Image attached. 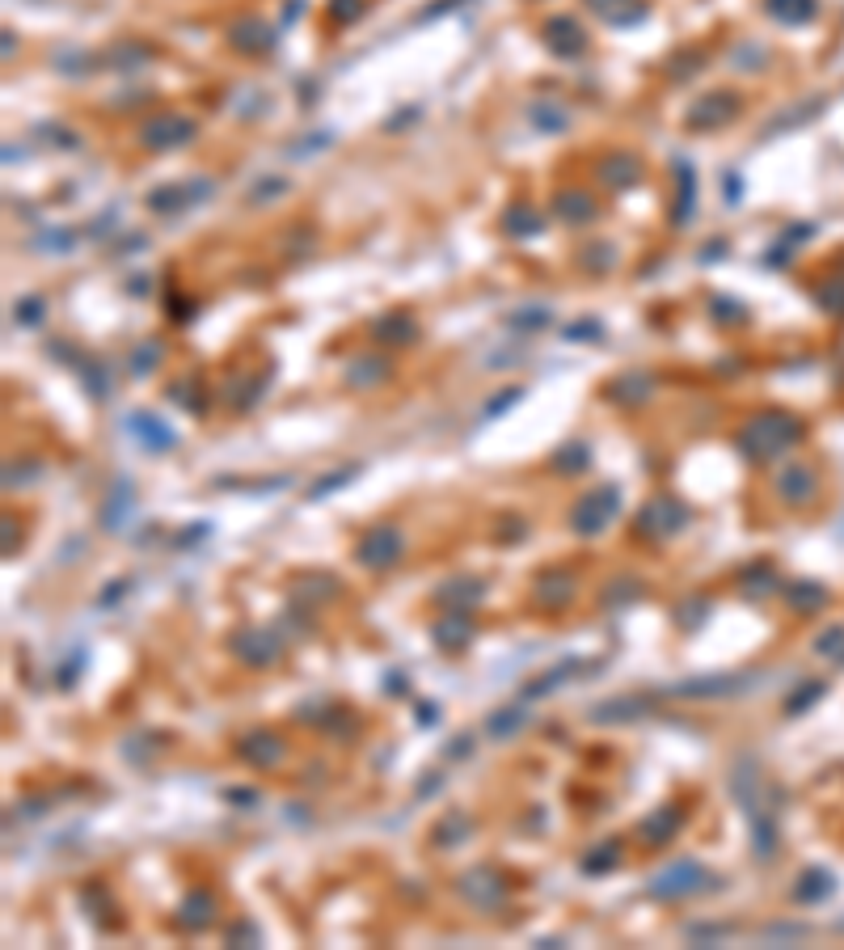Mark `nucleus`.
Segmentation results:
<instances>
[{"mask_svg": "<svg viewBox=\"0 0 844 950\" xmlns=\"http://www.w3.org/2000/svg\"><path fill=\"white\" fill-rule=\"evenodd\" d=\"M705 870L701 866H693V862H680V866H671V870H663L655 883H650V891L655 896H663V900H676V896H688V891H701L705 883Z\"/></svg>", "mask_w": 844, "mask_h": 950, "instance_id": "obj_1", "label": "nucleus"}, {"mask_svg": "<svg viewBox=\"0 0 844 950\" xmlns=\"http://www.w3.org/2000/svg\"><path fill=\"white\" fill-rule=\"evenodd\" d=\"M397 549H401V541H397V532H372L368 541H359V562H368V566H389L393 558H397Z\"/></svg>", "mask_w": 844, "mask_h": 950, "instance_id": "obj_2", "label": "nucleus"}, {"mask_svg": "<svg viewBox=\"0 0 844 950\" xmlns=\"http://www.w3.org/2000/svg\"><path fill=\"white\" fill-rule=\"evenodd\" d=\"M266 744V735H258V739H249V748H245V756L249 760H258V765H275V760L283 756V748L279 744H271V748H262Z\"/></svg>", "mask_w": 844, "mask_h": 950, "instance_id": "obj_3", "label": "nucleus"}, {"mask_svg": "<svg viewBox=\"0 0 844 950\" xmlns=\"http://www.w3.org/2000/svg\"><path fill=\"white\" fill-rule=\"evenodd\" d=\"M515 722H524V710H511V714H503V718H494V722H490V731H494V735H507V731L515 727Z\"/></svg>", "mask_w": 844, "mask_h": 950, "instance_id": "obj_4", "label": "nucleus"}]
</instances>
